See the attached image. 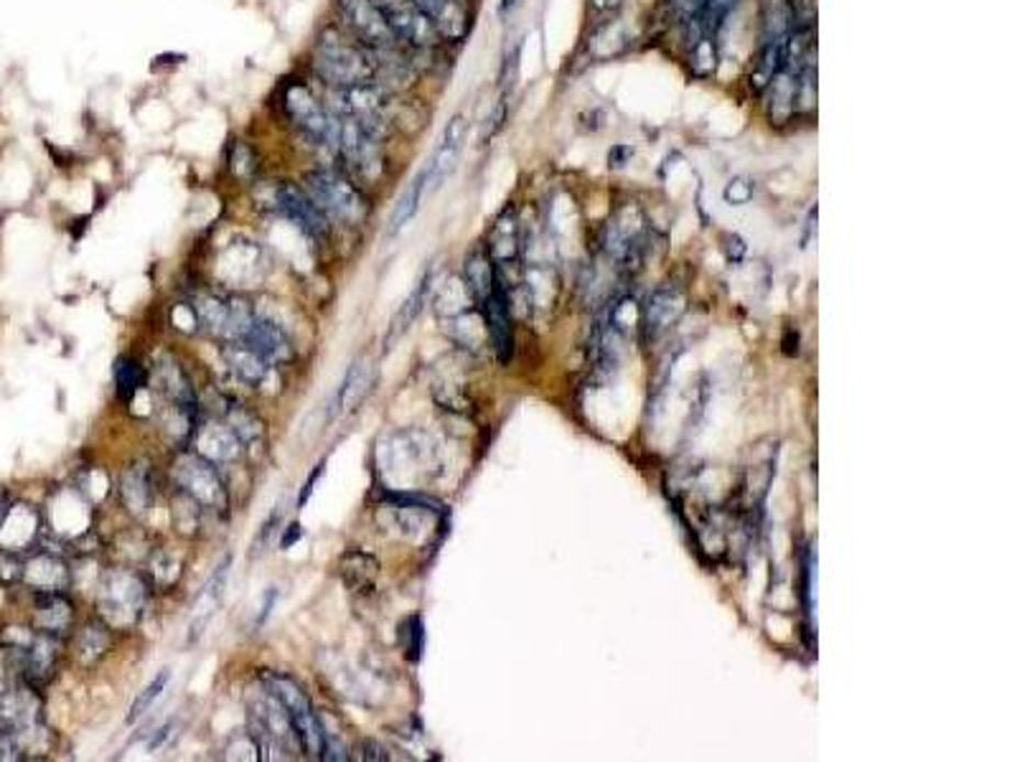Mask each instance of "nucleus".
Returning <instances> with one entry per match:
<instances>
[{
  "mask_svg": "<svg viewBox=\"0 0 1017 762\" xmlns=\"http://www.w3.org/2000/svg\"><path fill=\"white\" fill-rule=\"evenodd\" d=\"M148 570H150V578H153V582H156V585L171 587L174 582L179 580L181 564L176 562V557L168 554V551H153L150 559H148Z\"/></svg>",
  "mask_w": 1017,
  "mask_h": 762,
  "instance_id": "nucleus-36",
  "label": "nucleus"
},
{
  "mask_svg": "<svg viewBox=\"0 0 1017 762\" xmlns=\"http://www.w3.org/2000/svg\"><path fill=\"white\" fill-rule=\"evenodd\" d=\"M504 112H506L504 102H499V104H496V110H494V115H491V120H489L491 125L487 127V137H494V135L499 133V127L504 125Z\"/></svg>",
  "mask_w": 1017,
  "mask_h": 762,
  "instance_id": "nucleus-46",
  "label": "nucleus"
},
{
  "mask_svg": "<svg viewBox=\"0 0 1017 762\" xmlns=\"http://www.w3.org/2000/svg\"><path fill=\"white\" fill-rule=\"evenodd\" d=\"M227 567H230V562L216 567V572L212 574V580H209V585L201 590V595L197 597V605H193V618H191V626H189V640H191V643H193V640L201 638L204 628L209 626V620L214 618L216 607H220V603H222L224 580H227Z\"/></svg>",
  "mask_w": 1017,
  "mask_h": 762,
  "instance_id": "nucleus-22",
  "label": "nucleus"
},
{
  "mask_svg": "<svg viewBox=\"0 0 1017 762\" xmlns=\"http://www.w3.org/2000/svg\"><path fill=\"white\" fill-rule=\"evenodd\" d=\"M224 417H227V425L232 427V433L239 437L242 445L265 442V423L255 415V412H249L247 407H242V404L237 402H227Z\"/></svg>",
  "mask_w": 1017,
  "mask_h": 762,
  "instance_id": "nucleus-27",
  "label": "nucleus"
},
{
  "mask_svg": "<svg viewBox=\"0 0 1017 762\" xmlns=\"http://www.w3.org/2000/svg\"><path fill=\"white\" fill-rule=\"evenodd\" d=\"M120 498L131 514H145L153 501V473L145 463H135L120 475Z\"/></svg>",
  "mask_w": 1017,
  "mask_h": 762,
  "instance_id": "nucleus-23",
  "label": "nucleus"
},
{
  "mask_svg": "<svg viewBox=\"0 0 1017 762\" xmlns=\"http://www.w3.org/2000/svg\"><path fill=\"white\" fill-rule=\"evenodd\" d=\"M375 5L402 46L425 52V48H433L440 42V34L435 31L433 21L420 11L415 0H375Z\"/></svg>",
  "mask_w": 1017,
  "mask_h": 762,
  "instance_id": "nucleus-10",
  "label": "nucleus"
},
{
  "mask_svg": "<svg viewBox=\"0 0 1017 762\" xmlns=\"http://www.w3.org/2000/svg\"><path fill=\"white\" fill-rule=\"evenodd\" d=\"M201 518V504L193 496H189L183 489L176 491L174 498V526L181 534H193L199 529Z\"/></svg>",
  "mask_w": 1017,
  "mask_h": 762,
  "instance_id": "nucleus-34",
  "label": "nucleus"
},
{
  "mask_svg": "<svg viewBox=\"0 0 1017 762\" xmlns=\"http://www.w3.org/2000/svg\"><path fill=\"white\" fill-rule=\"evenodd\" d=\"M42 529V516L31 506H11L5 511L3 522H0V549L21 554L23 549L31 547Z\"/></svg>",
  "mask_w": 1017,
  "mask_h": 762,
  "instance_id": "nucleus-15",
  "label": "nucleus"
},
{
  "mask_svg": "<svg viewBox=\"0 0 1017 762\" xmlns=\"http://www.w3.org/2000/svg\"><path fill=\"white\" fill-rule=\"evenodd\" d=\"M371 384V379L367 377V369L361 367V363H354V369L349 371V374H346L344 379V384L338 386V392H336V410L338 415H342V412H349L357 407V404L361 402V394L367 392Z\"/></svg>",
  "mask_w": 1017,
  "mask_h": 762,
  "instance_id": "nucleus-31",
  "label": "nucleus"
},
{
  "mask_svg": "<svg viewBox=\"0 0 1017 762\" xmlns=\"http://www.w3.org/2000/svg\"><path fill=\"white\" fill-rule=\"evenodd\" d=\"M97 610L112 630H127L141 620L145 585L135 572L110 570L97 585Z\"/></svg>",
  "mask_w": 1017,
  "mask_h": 762,
  "instance_id": "nucleus-3",
  "label": "nucleus"
},
{
  "mask_svg": "<svg viewBox=\"0 0 1017 762\" xmlns=\"http://www.w3.org/2000/svg\"><path fill=\"white\" fill-rule=\"evenodd\" d=\"M765 89H769V94H771V102H769L771 120L776 125H784L796 110V75H791V69L784 67L773 75V79L765 85Z\"/></svg>",
  "mask_w": 1017,
  "mask_h": 762,
  "instance_id": "nucleus-24",
  "label": "nucleus"
},
{
  "mask_svg": "<svg viewBox=\"0 0 1017 762\" xmlns=\"http://www.w3.org/2000/svg\"><path fill=\"white\" fill-rule=\"evenodd\" d=\"M222 356H224V361H227V367L232 369V374L247 386L257 389L270 374V361L262 359L255 348L242 344V340H234V344L224 346Z\"/></svg>",
  "mask_w": 1017,
  "mask_h": 762,
  "instance_id": "nucleus-20",
  "label": "nucleus"
},
{
  "mask_svg": "<svg viewBox=\"0 0 1017 762\" xmlns=\"http://www.w3.org/2000/svg\"><path fill=\"white\" fill-rule=\"evenodd\" d=\"M336 13L342 15L346 34L369 48V52H384V48H400L402 44L387 26L375 0H334Z\"/></svg>",
  "mask_w": 1017,
  "mask_h": 762,
  "instance_id": "nucleus-9",
  "label": "nucleus"
},
{
  "mask_svg": "<svg viewBox=\"0 0 1017 762\" xmlns=\"http://www.w3.org/2000/svg\"><path fill=\"white\" fill-rule=\"evenodd\" d=\"M425 191H427V170H423V173H420L415 181L407 186V191L400 197L398 206H394V212L390 216V234H398L402 226L415 216L420 201H423L425 197Z\"/></svg>",
  "mask_w": 1017,
  "mask_h": 762,
  "instance_id": "nucleus-30",
  "label": "nucleus"
},
{
  "mask_svg": "<svg viewBox=\"0 0 1017 762\" xmlns=\"http://www.w3.org/2000/svg\"><path fill=\"white\" fill-rule=\"evenodd\" d=\"M463 274H466L468 290H471V295L479 300V303H483V300L491 295V290L496 288V280H499L496 267L494 262H491V255L487 253H473L471 257H468Z\"/></svg>",
  "mask_w": 1017,
  "mask_h": 762,
  "instance_id": "nucleus-25",
  "label": "nucleus"
},
{
  "mask_svg": "<svg viewBox=\"0 0 1017 762\" xmlns=\"http://www.w3.org/2000/svg\"><path fill=\"white\" fill-rule=\"evenodd\" d=\"M427 290H431V272L423 274V280L417 282V288L413 290V293H410V298L405 300V303L400 305V311H398V315H394V321L390 326V336H387V346H392L394 340H398L410 326H413L420 311H423V305H425Z\"/></svg>",
  "mask_w": 1017,
  "mask_h": 762,
  "instance_id": "nucleus-28",
  "label": "nucleus"
},
{
  "mask_svg": "<svg viewBox=\"0 0 1017 762\" xmlns=\"http://www.w3.org/2000/svg\"><path fill=\"white\" fill-rule=\"evenodd\" d=\"M75 620V605L67 593H36L34 595V628L38 634L64 638Z\"/></svg>",
  "mask_w": 1017,
  "mask_h": 762,
  "instance_id": "nucleus-16",
  "label": "nucleus"
},
{
  "mask_svg": "<svg viewBox=\"0 0 1017 762\" xmlns=\"http://www.w3.org/2000/svg\"><path fill=\"white\" fill-rule=\"evenodd\" d=\"M168 679H171V674H168V669L160 671V674L150 681L148 686L143 688V692L135 696V702L131 704V711H127V725H133L135 719H141L145 711H148L153 707V702L158 699L160 694H164V688L168 684Z\"/></svg>",
  "mask_w": 1017,
  "mask_h": 762,
  "instance_id": "nucleus-35",
  "label": "nucleus"
},
{
  "mask_svg": "<svg viewBox=\"0 0 1017 762\" xmlns=\"http://www.w3.org/2000/svg\"><path fill=\"white\" fill-rule=\"evenodd\" d=\"M338 572H342L344 585L351 590V593L359 595H369L375 593L377 580H379V562L367 551L361 549H349L338 562Z\"/></svg>",
  "mask_w": 1017,
  "mask_h": 762,
  "instance_id": "nucleus-21",
  "label": "nucleus"
},
{
  "mask_svg": "<svg viewBox=\"0 0 1017 762\" xmlns=\"http://www.w3.org/2000/svg\"><path fill=\"white\" fill-rule=\"evenodd\" d=\"M334 148L342 158L346 173H351L359 181H375L382 176L384 156H382V141L371 137L365 127L354 123L349 117L334 115Z\"/></svg>",
  "mask_w": 1017,
  "mask_h": 762,
  "instance_id": "nucleus-6",
  "label": "nucleus"
},
{
  "mask_svg": "<svg viewBox=\"0 0 1017 762\" xmlns=\"http://www.w3.org/2000/svg\"><path fill=\"white\" fill-rule=\"evenodd\" d=\"M282 110L309 141L318 145H334V112L326 110L316 94L301 82H293L282 92Z\"/></svg>",
  "mask_w": 1017,
  "mask_h": 762,
  "instance_id": "nucleus-7",
  "label": "nucleus"
},
{
  "mask_svg": "<svg viewBox=\"0 0 1017 762\" xmlns=\"http://www.w3.org/2000/svg\"><path fill=\"white\" fill-rule=\"evenodd\" d=\"M280 516H282V511H280V506H276V511H272L268 522L262 524V529H260V537L255 539V545H253V549H255V551H257V549H265V547H268L270 537H272V534H276V526L280 524ZM255 551H253V554H255Z\"/></svg>",
  "mask_w": 1017,
  "mask_h": 762,
  "instance_id": "nucleus-42",
  "label": "nucleus"
},
{
  "mask_svg": "<svg viewBox=\"0 0 1017 762\" xmlns=\"http://www.w3.org/2000/svg\"><path fill=\"white\" fill-rule=\"evenodd\" d=\"M21 580L31 587V593H67L71 585L69 567L52 551H36L23 562Z\"/></svg>",
  "mask_w": 1017,
  "mask_h": 762,
  "instance_id": "nucleus-13",
  "label": "nucleus"
},
{
  "mask_svg": "<svg viewBox=\"0 0 1017 762\" xmlns=\"http://www.w3.org/2000/svg\"><path fill=\"white\" fill-rule=\"evenodd\" d=\"M227 164H230V170H232L234 178H239V181H249V178H253L255 170H257V156H255V150L249 148L247 143L234 141L232 148H230Z\"/></svg>",
  "mask_w": 1017,
  "mask_h": 762,
  "instance_id": "nucleus-37",
  "label": "nucleus"
},
{
  "mask_svg": "<svg viewBox=\"0 0 1017 762\" xmlns=\"http://www.w3.org/2000/svg\"><path fill=\"white\" fill-rule=\"evenodd\" d=\"M303 189L313 204L318 206V212L328 218V224L359 226L367 222L369 201L359 191V186L349 176H344L342 170H311V173H305Z\"/></svg>",
  "mask_w": 1017,
  "mask_h": 762,
  "instance_id": "nucleus-2",
  "label": "nucleus"
},
{
  "mask_svg": "<svg viewBox=\"0 0 1017 762\" xmlns=\"http://www.w3.org/2000/svg\"><path fill=\"white\" fill-rule=\"evenodd\" d=\"M715 61H717L715 38H700V42L692 46V69H694V75H700V77L709 75V71L715 69Z\"/></svg>",
  "mask_w": 1017,
  "mask_h": 762,
  "instance_id": "nucleus-39",
  "label": "nucleus"
},
{
  "mask_svg": "<svg viewBox=\"0 0 1017 762\" xmlns=\"http://www.w3.org/2000/svg\"><path fill=\"white\" fill-rule=\"evenodd\" d=\"M143 386H148V374L141 367L138 361L131 359V356H120L115 361V392L120 400L125 404L135 400V394L141 392Z\"/></svg>",
  "mask_w": 1017,
  "mask_h": 762,
  "instance_id": "nucleus-29",
  "label": "nucleus"
},
{
  "mask_svg": "<svg viewBox=\"0 0 1017 762\" xmlns=\"http://www.w3.org/2000/svg\"><path fill=\"white\" fill-rule=\"evenodd\" d=\"M361 748L369 750V752H365V755H361L365 760H387L382 744L375 742V740H365V742H361Z\"/></svg>",
  "mask_w": 1017,
  "mask_h": 762,
  "instance_id": "nucleus-47",
  "label": "nucleus"
},
{
  "mask_svg": "<svg viewBox=\"0 0 1017 762\" xmlns=\"http://www.w3.org/2000/svg\"><path fill=\"white\" fill-rule=\"evenodd\" d=\"M405 651L410 661H420L423 659V646H425V628H423V618L420 615H413V618L405 620Z\"/></svg>",
  "mask_w": 1017,
  "mask_h": 762,
  "instance_id": "nucleus-40",
  "label": "nucleus"
},
{
  "mask_svg": "<svg viewBox=\"0 0 1017 762\" xmlns=\"http://www.w3.org/2000/svg\"><path fill=\"white\" fill-rule=\"evenodd\" d=\"M110 630L112 628L104 620H97V623L90 620L82 630H79L75 651L85 666H94V663L110 651V646H112Z\"/></svg>",
  "mask_w": 1017,
  "mask_h": 762,
  "instance_id": "nucleus-26",
  "label": "nucleus"
},
{
  "mask_svg": "<svg viewBox=\"0 0 1017 762\" xmlns=\"http://www.w3.org/2000/svg\"><path fill=\"white\" fill-rule=\"evenodd\" d=\"M702 5H705V0H684V13H688V19L697 13Z\"/></svg>",
  "mask_w": 1017,
  "mask_h": 762,
  "instance_id": "nucleus-49",
  "label": "nucleus"
},
{
  "mask_svg": "<svg viewBox=\"0 0 1017 762\" xmlns=\"http://www.w3.org/2000/svg\"><path fill=\"white\" fill-rule=\"evenodd\" d=\"M301 539H303V526L295 522V524H290V526H288L286 537L280 539V547H282V549H290V547L295 545V541H301Z\"/></svg>",
  "mask_w": 1017,
  "mask_h": 762,
  "instance_id": "nucleus-45",
  "label": "nucleus"
},
{
  "mask_svg": "<svg viewBox=\"0 0 1017 762\" xmlns=\"http://www.w3.org/2000/svg\"><path fill=\"white\" fill-rule=\"evenodd\" d=\"M313 69L334 89L375 82V61H371L369 48L336 26L321 29L316 36Z\"/></svg>",
  "mask_w": 1017,
  "mask_h": 762,
  "instance_id": "nucleus-1",
  "label": "nucleus"
},
{
  "mask_svg": "<svg viewBox=\"0 0 1017 762\" xmlns=\"http://www.w3.org/2000/svg\"><path fill=\"white\" fill-rule=\"evenodd\" d=\"M156 389H158V394L166 400L168 410H176L186 417L197 419V412H199L197 392H193L191 379L186 377V371L174 359L158 361Z\"/></svg>",
  "mask_w": 1017,
  "mask_h": 762,
  "instance_id": "nucleus-12",
  "label": "nucleus"
},
{
  "mask_svg": "<svg viewBox=\"0 0 1017 762\" xmlns=\"http://www.w3.org/2000/svg\"><path fill=\"white\" fill-rule=\"evenodd\" d=\"M489 255L494 259H499V262L514 259V255H516V222L509 212L499 216L494 229H491Z\"/></svg>",
  "mask_w": 1017,
  "mask_h": 762,
  "instance_id": "nucleus-32",
  "label": "nucleus"
},
{
  "mask_svg": "<svg viewBox=\"0 0 1017 762\" xmlns=\"http://www.w3.org/2000/svg\"><path fill=\"white\" fill-rule=\"evenodd\" d=\"M750 197H753V183H750L748 178H733L728 189H725V201H728V204H748Z\"/></svg>",
  "mask_w": 1017,
  "mask_h": 762,
  "instance_id": "nucleus-41",
  "label": "nucleus"
},
{
  "mask_svg": "<svg viewBox=\"0 0 1017 762\" xmlns=\"http://www.w3.org/2000/svg\"><path fill=\"white\" fill-rule=\"evenodd\" d=\"M519 3H522V0H502V5H499V11H502V15H509Z\"/></svg>",
  "mask_w": 1017,
  "mask_h": 762,
  "instance_id": "nucleus-50",
  "label": "nucleus"
},
{
  "mask_svg": "<svg viewBox=\"0 0 1017 762\" xmlns=\"http://www.w3.org/2000/svg\"><path fill=\"white\" fill-rule=\"evenodd\" d=\"M276 603H278V590H270V593H268V597H265V605H262V615H260V618H257V626H262V623H265V620H268V615L272 613V607H276Z\"/></svg>",
  "mask_w": 1017,
  "mask_h": 762,
  "instance_id": "nucleus-48",
  "label": "nucleus"
},
{
  "mask_svg": "<svg viewBox=\"0 0 1017 762\" xmlns=\"http://www.w3.org/2000/svg\"><path fill=\"white\" fill-rule=\"evenodd\" d=\"M174 475L179 489L197 498L201 508L227 511V489H224L222 478L216 473V463L212 460L199 456V452H186L174 463Z\"/></svg>",
  "mask_w": 1017,
  "mask_h": 762,
  "instance_id": "nucleus-8",
  "label": "nucleus"
},
{
  "mask_svg": "<svg viewBox=\"0 0 1017 762\" xmlns=\"http://www.w3.org/2000/svg\"><path fill=\"white\" fill-rule=\"evenodd\" d=\"M624 3V0H593V5H599V8H616Z\"/></svg>",
  "mask_w": 1017,
  "mask_h": 762,
  "instance_id": "nucleus-51",
  "label": "nucleus"
},
{
  "mask_svg": "<svg viewBox=\"0 0 1017 762\" xmlns=\"http://www.w3.org/2000/svg\"><path fill=\"white\" fill-rule=\"evenodd\" d=\"M324 470H326V460H321V463H318L316 468H313V473L309 475V481H305V485H303L301 498H298V508H303L305 504H309L311 493H313V489H316V481H321V475H324Z\"/></svg>",
  "mask_w": 1017,
  "mask_h": 762,
  "instance_id": "nucleus-43",
  "label": "nucleus"
},
{
  "mask_svg": "<svg viewBox=\"0 0 1017 762\" xmlns=\"http://www.w3.org/2000/svg\"><path fill=\"white\" fill-rule=\"evenodd\" d=\"M242 344H247L249 348H255L262 359H268L270 363H282L293 359V346H290V338L286 336L278 323H272L270 318H260L255 315L253 323H249L245 336L239 338Z\"/></svg>",
  "mask_w": 1017,
  "mask_h": 762,
  "instance_id": "nucleus-14",
  "label": "nucleus"
},
{
  "mask_svg": "<svg viewBox=\"0 0 1017 762\" xmlns=\"http://www.w3.org/2000/svg\"><path fill=\"white\" fill-rule=\"evenodd\" d=\"M680 311V305H674V298L669 293H657L651 298L649 303V328L659 330L664 328L669 321L674 318V313Z\"/></svg>",
  "mask_w": 1017,
  "mask_h": 762,
  "instance_id": "nucleus-38",
  "label": "nucleus"
},
{
  "mask_svg": "<svg viewBox=\"0 0 1017 762\" xmlns=\"http://www.w3.org/2000/svg\"><path fill=\"white\" fill-rule=\"evenodd\" d=\"M463 137H466V120L461 115H456L446 127V135H443V143H440L438 153H435V158L425 166L427 189H435V186H440L450 173H454L456 160L458 156H461Z\"/></svg>",
  "mask_w": 1017,
  "mask_h": 762,
  "instance_id": "nucleus-19",
  "label": "nucleus"
},
{
  "mask_svg": "<svg viewBox=\"0 0 1017 762\" xmlns=\"http://www.w3.org/2000/svg\"><path fill=\"white\" fill-rule=\"evenodd\" d=\"M331 112L354 120V123L365 127L371 137L384 143L392 112L390 89H384L377 82L336 89V104Z\"/></svg>",
  "mask_w": 1017,
  "mask_h": 762,
  "instance_id": "nucleus-5",
  "label": "nucleus"
},
{
  "mask_svg": "<svg viewBox=\"0 0 1017 762\" xmlns=\"http://www.w3.org/2000/svg\"><path fill=\"white\" fill-rule=\"evenodd\" d=\"M632 156H634L632 145H613L611 153H608V166L611 168H624L628 160H632Z\"/></svg>",
  "mask_w": 1017,
  "mask_h": 762,
  "instance_id": "nucleus-44",
  "label": "nucleus"
},
{
  "mask_svg": "<svg viewBox=\"0 0 1017 762\" xmlns=\"http://www.w3.org/2000/svg\"><path fill=\"white\" fill-rule=\"evenodd\" d=\"M272 197H276L278 212L282 216H288L290 222L301 224L303 232H309L311 237H316V239L328 237V229H331L328 218L318 212V206L313 204L311 197L305 193V189H301V186L286 181V183L276 186V193H272Z\"/></svg>",
  "mask_w": 1017,
  "mask_h": 762,
  "instance_id": "nucleus-11",
  "label": "nucleus"
},
{
  "mask_svg": "<svg viewBox=\"0 0 1017 762\" xmlns=\"http://www.w3.org/2000/svg\"><path fill=\"white\" fill-rule=\"evenodd\" d=\"M481 307H483V318H487L489 336L491 340H494L499 359L509 361V354H512V326H509V300H506V290L502 285V278L496 280V288L491 290V295L483 300Z\"/></svg>",
  "mask_w": 1017,
  "mask_h": 762,
  "instance_id": "nucleus-18",
  "label": "nucleus"
},
{
  "mask_svg": "<svg viewBox=\"0 0 1017 762\" xmlns=\"http://www.w3.org/2000/svg\"><path fill=\"white\" fill-rule=\"evenodd\" d=\"M193 313H197V323L201 326L212 328V330H224L227 326V315H230V303H224L216 295H201L197 298V305H193Z\"/></svg>",
  "mask_w": 1017,
  "mask_h": 762,
  "instance_id": "nucleus-33",
  "label": "nucleus"
},
{
  "mask_svg": "<svg viewBox=\"0 0 1017 762\" xmlns=\"http://www.w3.org/2000/svg\"><path fill=\"white\" fill-rule=\"evenodd\" d=\"M193 445H197L199 456L212 460V463H232L242 452L239 437L232 433L230 425L220 423H204L193 429Z\"/></svg>",
  "mask_w": 1017,
  "mask_h": 762,
  "instance_id": "nucleus-17",
  "label": "nucleus"
},
{
  "mask_svg": "<svg viewBox=\"0 0 1017 762\" xmlns=\"http://www.w3.org/2000/svg\"><path fill=\"white\" fill-rule=\"evenodd\" d=\"M265 684H268L270 692L276 694L278 702L286 707L290 721H293L295 740L303 748L305 755L321 760L326 744V729L321 725L309 694H305L293 679L282 674H265Z\"/></svg>",
  "mask_w": 1017,
  "mask_h": 762,
  "instance_id": "nucleus-4",
  "label": "nucleus"
}]
</instances>
